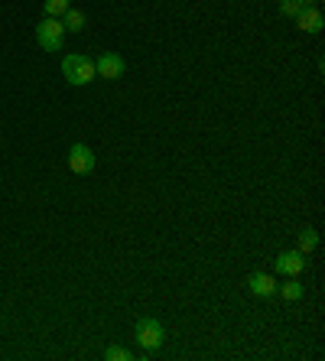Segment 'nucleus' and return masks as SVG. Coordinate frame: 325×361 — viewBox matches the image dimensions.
<instances>
[{"label":"nucleus","mask_w":325,"mask_h":361,"mask_svg":"<svg viewBox=\"0 0 325 361\" xmlns=\"http://www.w3.org/2000/svg\"><path fill=\"white\" fill-rule=\"evenodd\" d=\"M134 338L140 342L143 355H153L163 348V342H166V326H163L157 316H143V319H137V326H134Z\"/></svg>","instance_id":"1"},{"label":"nucleus","mask_w":325,"mask_h":361,"mask_svg":"<svg viewBox=\"0 0 325 361\" xmlns=\"http://www.w3.org/2000/svg\"><path fill=\"white\" fill-rule=\"evenodd\" d=\"M62 75H66L68 85H75V88L92 85L94 78H98V72H94V59L78 56V52H68L66 59H62Z\"/></svg>","instance_id":"2"},{"label":"nucleus","mask_w":325,"mask_h":361,"mask_svg":"<svg viewBox=\"0 0 325 361\" xmlns=\"http://www.w3.org/2000/svg\"><path fill=\"white\" fill-rule=\"evenodd\" d=\"M62 39H66V30H62V20L56 17H42L36 26V42H39L46 52H59L62 49Z\"/></svg>","instance_id":"3"},{"label":"nucleus","mask_w":325,"mask_h":361,"mask_svg":"<svg viewBox=\"0 0 325 361\" xmlns=\"http://www.w3.org/2000/svg\"><path fill=\"white\" fill-rule=\"evenodd\" d=\"M94 163H98V157H94V150L88 143H72V150H68V169H72L75 176H88L94 169Z\"/></svg>","instance_id":"4"},{"label":"nucleus","mask_w":325,"mask_h":361,"mask_svg":"<svg viewBox=\"0 0 325 361\" xmlns=\"http://www.w3.org/2000/svg\"><path fill=\"white\" fill-rule=\"evenodd\" d=\"M124 59L117 56V52H101L98 62H94V72H98V78H104V82H114V78L124 75Z\"/></svg>","instance_id":"5"},{"label":"nucleus","mask_w":325,"mask_h":361,"mask_svg":"<svg viewBox=\"0 0 325 361\" xmlns=\"http://www.w3.org/2000/svg\"><path fill=\"white\" fill-rule=\"evenodd\" d=\"M247 290L254 296H260V300H270V296H276V277L264 274V270H254L247 277Z\"/></svg>","instance_id":"6"},{"label":"nucleus","mask_w":325,"mask_h":361,"mask_svg":"<svg viewBox=\"0 0 325 361\" xmlns=\"http://www.w3.org/2000/svg\"><path fill=\"white\" fill-rule=\"evenodd\" d=\"M276 270L283 274V277H300L302 270H306V254L302 251H283L276 257Z\"/></svg>","instance_id":"7"},{"label":"nucleus","mask_w":325,"mask_h":361,"mask_svg":"<svg viewBox=\"0 0 325 361\" xmlns=\"http://www.w3.org/2000/svg\"><path fill=\"white\" fill-rule=\"evenodd\" d=\"M293 20H296V26H300L302 33H319V30H322V26H325V17H322V13H319L316 7H302L300 13L293 17Z\"/></svg>","instance_id":"8"},{"label":"nucleus","mask_w":325,"mask_h":361,"mask_svg":"<svg viewBox=\"0 0 325 361\" xmlns=\"http://www.w3.org/2000/svg\"><path fill=\"white\" fill-rule=\"evenodd\" d=\"M59 20H62V30H66V33H82L85 23H88V17H85L82 10H75V7H68Z\"/></svg>","instance_id":"9"},{"label":"nucleus","mask_w":325,"mask_h":361,"mask_svg":"<svg viewBox=\"0 0 325 361\" xmlns=\"http://www.w3.org/2000/svg\"><path fill=\"white\" fill-rule=\"evenodd\" d=\"M276 293L283 296L286 302H296V300H302V293H306V286L300 283V277H290L286 283H276Z\"/></svg>","instance_id":"10"},{"label":"nucleus","mask_w":325,"mask_h":361,"mask_svg":"<svg viewBox=\"0 0 325 361\" xmlns=\"http://www.w3.org/2000/svg\"><path fill=\"white\" fill-rule=\"evenodd\" d=\"M319 247V231L316 228H302L300 231V241H296V251H302L309 257V254Z\"/></svg>","instance_id":"11"},{"label":"nucleus","mask_w":325,"mask_h":361,"mask_svg":"<svg viewBox=\"0 0 325 361\" xmlns=\"http://www.w3.org/2000/svg\"><path fill=\"white\" fill-rule=\"evenodd\" d=\"M72 7V0H42V13H46V17H62V13H66V10Z\"/></svg>","instance_id":"12"},{"label":"nucleus","mask_w":325,"mask_h":361,"mask_svg":"<svg viewBox=\"0 0 325 361\" xmlns=\"http://www.w3.org/2000/svg\"><path fill=\"white\" fill-rule=\"evenodd\" d=\"M104 358L108 361H130L134 355H130V348H124V345H108V348H104Z\"/></svg>","instance_id":"13"},{"label":"nucleus","mask_w":325,"mask_h":361,"mask_svg":"<svg viewBox=\"0 0 325 361\" xmlns=\"http://www.w3.org/2000/svg\"><path fill=\"white\" fill-rule=\"evenodd\" d=\"M300 10H302L300 0H280V13H283V17H296Z\"/></svg>","instance_id":"14"},{"label":"nucleus","mask_w":325,"mask_h":361,"mask_svg":"<svg viewBox=\"0 0 325 361\" xmlns=\"http://www.w3.org/2000/svg\"><path fill=\"white\" fill-rule=\"evenodd\" d=\"M300 4H302V7H316L319 0H300Z\"/></svg>","instance_id":"15"}]
</instances>
